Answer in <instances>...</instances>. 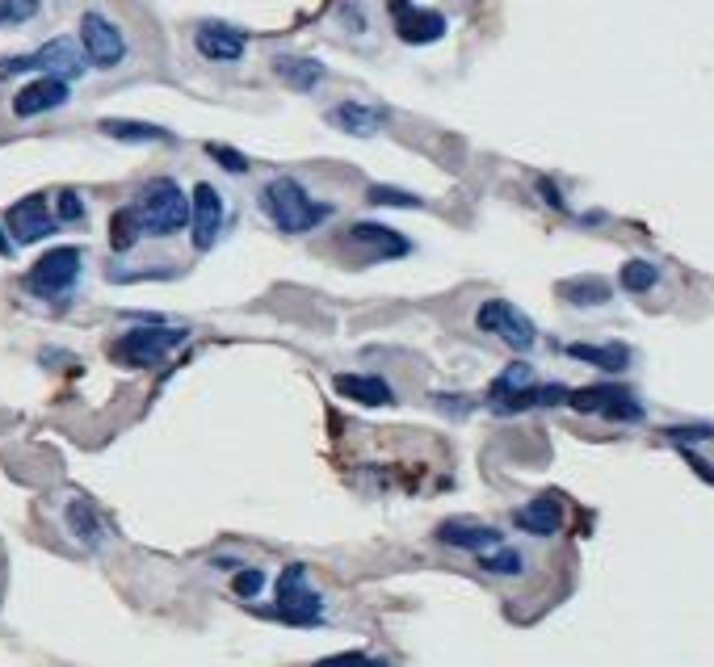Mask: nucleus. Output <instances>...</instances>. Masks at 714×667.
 <instances>
[{
  "label": "nucleus",
  "instance_id": "obj_1",
  "mask_svg": "<svg viewBox=\"0 0 714 667\" xmlns=\"http://www.w3.org/2000/svg\"><path fill=\"white\" fill-rule=\"evenodd\" d=\"M261 206L277 223V231L286 236H302V231H316L324 218H332L329 202H316L295 177H277L261 189Z\"/></svg>",
  "mask_w": 714,
  "mask_h": 667
},
{
  "label": "nucleus",
  "instance_id": "obj_2",
  "mask_svg": "<svg viewBox=\"0 0 714 667\" xmlns=\"http://www.w3.org/2000/svg\"><path fill=\"white\" fill-rule=\"evenodd\" d=\"M131 211H135L143 236H177V231L190 227V198L181 193V186L172 177L147 181L131 202Z\"/></svg>",
  "mask_w": 714,
  "mask_h": 667
},
{
  "label": "nucleus",
  "instance_id": "obj_3",
  "mask_svg": "<svg viewBox=\"0 0 714 667\" xmlns=\"http://www.w3.org/2000/svg\"><path fill=\"white\" fill-rule=\"evenodd\" d=\"M261 617H274V621H286V626H324V600L320 592L307 580V567L302 562H290L282 575H277V600L274 609H261Z\"/></svg>",
  "mask_w": 714,
  "mask_h": 667
},
{
  "label": "nucleus",
  "instance_id": "obj_4",
  "mask_svg": "<svg viewBox=\"0 0 714 667\" xmlns=\"http://www.w3.org/2000/svg\"><path fill=\"white\" fill-rule=\"evenodd\" d=\"M190 332L186 327H165V323H143L131 327L127 336H118L110 345V357L118 366H131V370H152V366H165V357L181 345Z\"/></svg>",
  "mask_w": 714,
  "mask_h": 667
},
{
  "label": "nucleus",
  "instance_id": "obj_5",
  "mask_svg": "<svg viewBox=\"0 0 714 667\" xmlns=\"http://www.w3.org/2000/svg\"><path fill=\"white\" fill-rule=\"evenodd\" d=\"M84 68H88V59H84L76 38H51L34 55L4 59L0 63V81H9L17 72H43V76H56V81H76V76H84Z\"/></svg>",
  "mask_w": 714,
  "mask_h": 667
},
{
  "label": "nucleus",
  "instance_id": "obj_6",
  "mask_svg": "<svg viewBox=\"0 0 714 667\" xmlns=\"http://www.w3.org/2000/svg\"><path fill=\"white\" fill-rule=\"evenodd\" d=\"M81 248L76 243H63V248H51V252H43L26 273V290L38 294V298H63V294L76 286V277H81Z\"/></svg>",
  "mask_w": 714,
  "mask_h": 667
},
{
  "label": "nucleus",
  "instance_id": "obj_7",
  "mask_svg": "<svg viewBox=\"0 0 714 667\" xmlns=\"http://www.w3.org/2000/svg\"><path fill=\"white\" fill-rule=\"evenodd\" d=\"M568 403L576 412H584V416H602V420H618V425H639L643 420V403L634 400V391L622 386V382H602V386L568 391Z\"/></svg>",
  "mask_w": 714,
  "mask_h": 667
},
{
  "label": "nucleus",
  "instance_id": "obj_8",
  "mask_svg": "<svg viewBox=\"0 0 714 667\" xmlns=\"http://www.w3.org/2000/svg\"><path fill=\"white\" fill-rule=\"evenodd\" d=\"M475 323H479V332H492V336H500L504 345L517 348V353L534 348V341H538V327H534V320L525 315L522 307L504 302V298H488V302L475 311Z\"/></svg>",
  "mask_w": 714,
  "mask_h": 667
},
{
  "label": "nucleus",
  "instance_id": "obj_9",
  "mask_svg": "<svg viewBox=\"0 0 714 667\" xmlns=\"http://www.w3.org/2000/svg\"><path fill=\"white\" fill-rule=\"evenodd\" d=\"M81 51L93 68H118L127 59V38L102 13H84L81 17Z\"/></svg>",
  "mask_w": 714,
  "mask_h": 667
},
{
  "label": "nucleus",
  "instance_id": "obj_10",
  "mask_svg": "<svg viewBox=\"0 0 714 667\" xmlns=\"http://www.w3.org/2000/svg\"><path fill=\"white\" fill-rule=\"evenodd\" d=\"M223 198L215 186H206V181H198L190 193V236H193V248L198 252H211L223 236Z\"/></svg>",
  "mask_w": 714,
  "mask_h": 667
},
{
  "label": "nucleus",
  "instance_id": "obj_11",
  "mask_svg": "<svg viewBox=\"0 0 714 667\" xmlns=\"http://www.w3.org/2000/svg\"><path fill=\"white\" fill-rule=\"evenodd\" d=\"M386 13H391V26L395 34L408 43V47H429L445 34V17L438 9H420L413 0H386Z\"/></svg>",
  "mask_w": 714,
  "mask_h": 667
},
{
  "label": "nucleus",
  "instance_id": "obj_12",
  "mask_svg": "<svg viewBox=\"0 0 714 667\" xmlns=\"http://www.w3.org/2000/svg\"><path fill=\"white\" fill-rule=\"evenodd\" d=\"M4 227H9L13 243H38L47 240V236H56L59 218L47 211V198L43 193H29L22 202H13V211L4 214Z\"/></svg>",
  "mask_w": 714,
  "mask_h": 667
},
{
  "label": "nucleus",
  "instance_id": "obj_13",
  "mask_svg": "<svg viewBox=\"0 0 714 667\" xmlns=\"http://www.w3.org/2000/svg\"><path fill=\"white\" fill-rule=\"evenodd\" d=\"M193 47H198V55H206L211 63H236V59H245L248 38L240 29L223 26V22H202L193 29Z\"/></svg>",
  "mask_w": 714,
  "mask_h": 667
},
{
  "label": "nucleus",
  "instance_id": "obj_14",
  "mask_svg": "<svg viewBox=\"0 0 714 667\" xmlns=\"http://www.w3.org/2000/svg\"><path fill=\"white\" fill-rule=\"evenodd\" d=\"M68 97H72L68 81L38 76V81H29L17 88V97H13V114H17V118H38V114H47V109L68 106Z\"/></svg>",
  "mask_w": 714,
  "mask_h": 667
},
{
  "label": "nucleus",
  "instance_id": "obj_15",
  "mask_svg": "<svg viewBox=\"0 0 714 667\" xmlns=\"http://www.w3.org/2000/svg\"><path fill=\"white\" fill-rule=\"evenodd\" d=\"M438 541H441V546H450V550L484 555V550H496V546H500V529H492V525H479V521H463V516H454V521L438 525Z\"/></svg>",
  "mask_w": 714,
  "mask_h": 667
},
{
  "label": "nucleus",
  "instance_id": "obj_16",
  "mask_svg": "<svg viewBox=\"0 0 714 667\" xmlns=\"http://www.w3.org/2000/svg\"><path fill=\"white\" fill-rule=\"evenodd\" d=\"M349 240L361 243L366 252H374L379 261H395V257H408V252H413V240L400 236V231H391V227H383V223H354V227H349Z\"/></svg>",
  "mask_w": 714,
  "mask_h": 667
},
{
  "label": "nucleus",
  "instance_id": "obj_17",
  "mask_svg": "<svg viewBox=\"0 0 714 667\" xmlns=\"http://www.w3.org/2000/svg\"><path fill=\"white\" fill-rule=\"evenodd\" d=\"M274 76L295 93H311V88H320L329 81V68L320 59H311V55H277Z\"/></svg>",
  "mask_w": 714,
  "mask_h": 667
},
{
  "label": "nucleus",
  "instance_id": "obj_18",
  "mask_svg": "<svg viewBox=\"0 0 714 667\" xmlns=\"http://www.w3.org/2000/svg\"><path fill=\"white\" fill-rule=\"evenodd\" d=\"M513 525L522 529V534H534V537H555L563 529V504L555 500V496H538V500H529L513 512Z\"/></svg>",
  "mask_w": 714,
  "mask_h": 667
},
{
  "label": "nucleus",
  "instance_id": "obj_19",
  "mask_svg": "<svg viewBox=\"0 0 714 667\" xmlns=\"http://www.w3.org/2000/svg\"><path fill=\"white\" fill-rule=\"evenodd\" d=\"M329 122L336 131L354 134V139H370V134L383 131L386 114L374 106H361V102H341V106L329 109Z\"/></svg>",
  "mask_w": 714,
  "mask_h": 667
},
{
  "label": "nucleus",
  "instance_id": "obj_20",
  "mask_svg": "<svg viewBox=\"0 0 714 667\" xmlns=\"http://www.w3.org/2000/svg\"><path fill=\"white\" fill-rule=\"evenodd\" d=\"M332 386H336L345 400L366 403V407H386V403L395 400V391H391L386 378H379V374H336L332 378Z\"/></svg>",
  "mask_w": 714,
  "mask_h": 667
},
{
  "label": "nucleus",
  "instance_id": "obj_21",
  "mask_svg": "<svg viewBox=\"0 0 714 667\" xmlns=\"http://www.w3.org/2000/svg\"><path fill=\"white\" fill-rule=\"evenodd\" d=\"M559 298L563 302H572V307H605L609 298H614V286L605 282V277H568V282H559Z\"/></svg>",
  "mask_w": 714,
  "mask_h": 667
},
{
  "label": "nucleus",
  "instance_id": "obj_22",
  "mask_svg": "<svg viewBox=\"0 0 714 667\" xmlns=\"http://www.w3.org/2000/svg\"><path fill=\"white\" fill-rule=\"evenodd\" d=\"M572 361H588L605 374H622L631 366V348L627 345H568Z\"/></svg>",
  "mask_w": 714,
  "mask_h": 667
},
{
  "label": "nucleus",
  "instance_id": "obj_23",
  "mask_svg": "<svg viewBox=\"0 0 714 667\" xmlns=\"http://www.w3.org/2000/svg\"><path fill=\"white\" fill-rule=\"evenodd\" d=\"M102 134H110L118 143H172V131L152 127V122H131V118H106Z\"/></svg>",
  "mask_w": 714,
  "mask_h": 667
},
{
  "label": "nucleus",
  "instance_id": "obj_24",
  "mask_svg": "<svg viewBox=\"0 0 714 667\" xmlns=\"http://www.w3.org/2000/svg\"><path fill=\"white\" fill-rule=\"evenodd\" d=\"M68 529L81 537L88 550H97V546L106 541V525H102L97 508L88 504V500H72V504H68Z\"/></svg>",
  "mask_w": 714,
  "mask_h": 667
},
{
  "label": "nucleus",
  "instance_id": "obj_25",
  "mask_svg": "<svg viewBox=\"0 0 714 667\" xmlns=\"http://www.w3.org/2000/svg\"><path fill=\"white\" fill-rule=\"evenodd\" d=\"M525 386H534V370H529L525 361H513V366H504V370L492 378V386H488V400H492V407H496V403H504V400H513V395H522Z\"/></svg>",
  "mask_w": 714,
  "mask_h": 667
},
{
  "label": "nucleus",
  "instance_id": "obj_26",
  "mask_svg": "<svg viewBox=\"0 0 714 667\" xmlns=\"http://www.w3.org/2000/svg\"><path fill=\"white\" fill-rule=\"evenodd\" d=\"M618 286L627 294H647L652 286H659V269L652 261H627L618 273Z\"/></svg>",
  "mask_w": 714,
  "mask_h": 667
},
{
  "label": "nucleus",
  "instance_id": "obj_27",
  "mask_svg": "<svg viewBox=\"0 0 714 667\" xmlns=\"http://www.w3.org/2000/svg\"><path fill=\"white\" fill-rule=\"evenodd\" d=\"M139 218H135V211L131 206H122V211H114V218H110V243H114V252H131L139 243Z\"/></svg>",
  "mask_w": 714,
  "mask_h": 667
},
{
  "label": "nucleus",
  "instance_id": "obj_28",
  "mask_svg": "<svg viewBox=\"0 0 714 667\" xmlns=\"http://www.w3.org/2000/svg\"><path fill=\"white\" fill-rule=\"evenodd\" d=\"M479 567L492 571V575H522L525 559L517 550H509V546H496V550H484V555H479Z\"/></svg>",
  "mask_w": 714,
  "mask_h": 667
},
{
  "label": "nucleus",
  "instance_id": "obj_29",
  "mask_svg": "<svg viewBox=\"0 0 714 667\" xmlns=\"http://www.w3.org/2000/svg\"><path fill=\"white\" fill-rule=\"evenodd\" d=\"M366 202H374V206H404V211H420L425 202L408 193V189H391V186H370L366 189Z\"/></svg>",
  "mask_w": 714,
  "mask_h": 667
},
{
  "label": "nucleus",
  "instance_id": "obj_30",
  "mask_svg": "<svg viewBox=\"0 0 714 667\" xmlns=\"http://www.w3.org/2000/svg\"><path fill=\"white\" fill-rule=\"evenodd\" d=\"M56 218L59 223H81L84 218V202H81L76 189H63V193L56 198Z\"/></svg>",
  "mask_w": 714,
  "mask_h": 667
},
{
  "label": "nucleus",
  "instance_id": "obj_31",
  "mask_svg": "<svg viewBox=\"0 0 714 667\" xmlns=\"http://www.w3.org/2000/svg\"><path fill=\"white\" fill-rule=\"evenodd\" d=\"M261 587H265V571H257V567H245V571L231 580V592H236V596H245V600H252Z\"/></svg>",
  "mask_w": 714,
  "mask_h": 667
},
{
  "label": "nucleus",
  "instance_id": "obj_32",
  "mask_svg": "<svg viewBox=\"0 0 714 667\" xmlns=\"http://www.w3.org/2000/svg\"><path fill=\"white\" fill-rule=\"evenodd\" d=\"M668 441H714V425H668Z\"/></svg>",
  "mask_w": 714,
  "mask_h": 667
},
{
  "label": "nucleus",
  "instance_id": "obj_33",
  "mask_svg": "<svg viewBox=\"0 0 714 667\" xmlns=\"http://www.w3.org/2000/svg\"><path fill=\"white\" fill-rule=\"evenodd\" d=\"M316 667H386L383 659L366 655V651H345V655H332V659H320Z\"/></svg>",
  "mask_w": 714,
  "mask_h": 667
},
{
  "label": "nucleus",
  "instance_id": "obj_34",
  "mask_svg": "<svg viewBox=\"0 0 714 667\" xmlns=\"http://www.w3.org/2000/svg\"><path fill=\"white\" fill-rule=\"evenodd\" d=\"M206 152H211V160H219L223 168H227V172H248V156H240L236 147H223V143H211Z\"/></svg>",
  "mask_w": 714,
  "mask_h": 667
},
{
  "label": "nucleus",
  "instance_id": "obj_35",
  "mask_svg": "<svg viewBox=\"0 0 714 667\" xmlns=\"http://www.w3.org/2000/svg\"><path fill=\"white\" fill-rule=\"evenodd\" d=\"M43 0H9V26H26Z\"/></svg>",
  "mask_w": 714,
  "mask_h": 667
},
{
  "label": "nucleus",
  "instance_id": "obj_36",
  "mask_svg": "<svg viewBox=\"0 0 714 667\" xmlns=\"http://www.w3.org/2000/svg\"><path fill=\"white\" fill-rule=\"evenodd\" d=\"M538 189H543V198H547L555 211H563V198H559V189L550 186V181H538Z\"/></svg>",
  "mask_w": 714,
  "mask_h": 667
},
{
  "label": "nucleus",
  "instance_id": "obj_37",
  "mask_svg": "<svg viewBox=\"0 0 714 667\" xmlns=\"http://www.w3.org/2000/svg\"><path fill=\"white\" fill-rule=\"evenodd\" d=\"M0 257H13V240L4 236V227H0Z\"/></svg>",
  "mask_w": 714,
  "mask_h": 667
},
{
  "label": "nucleus",
  "instance_id": "obj_38",
  "mask_svg": "<svg viewBox=\"0 0 714 667\" xmlns=\"http://www.w3.org/2000/svg\"><path fill=\"white\" fill-rule=\"evenodd\" d=\"M0 26H9V0H0Z\"/></svg>",
  "mask_w": 714,
  "mask_h": 667
}]
</instances>
